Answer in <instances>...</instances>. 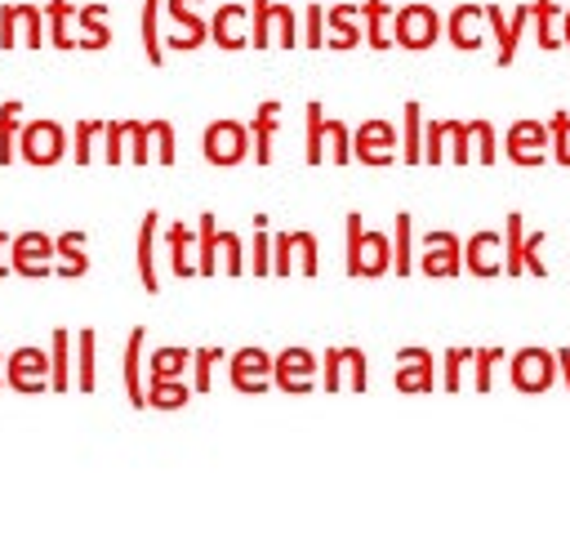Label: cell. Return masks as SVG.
I'll list each match as a JSON object with an SVG mask.
<instances>
[{"label":"cell","instance_id":"6da1fadb","mask_svg":"<svg viewBox=\"0 0 570 535\" xmlns=\"http://www.w3.org/2000/svg\"><path fill=\"white\" fill-rule=\"evenodd\" d=\"M392 268V246L379 232L362 228V215H347V273L352 277H384Z\"/></svg>","mask_w":570,"mask_h":535},{"label":"cell","instance_id":"7a4b0ae2","mask_svg":"<svg viewBox=\"0 0 570 535\" xmlns=\"http://www.w3.org/2000/svg\"><path fill=\"white\" fill-rule=\"evenodd\" d=\"M250 134H246V125L241 121H214L209 129H205V161L209 166H237V161H246L250 157Z\"/></svg>","mask_w":570,"mask_h":535},{"label":"cell","instance_id":"3957f363","mask_svg":"<svg viewBox=\"0 0 570 535\" xmlns=\"http://www.w3.org/2000/svg\"><path fill=\"white\" fill-rule=\"evenodd\" d=\"M19 148H23V161H32V166H54V161L67 152V139H62L58 121H32V125H23Z\"/></svg>","mask_w":570,"mask_h":535},{"label":"cell","instance_id":"277c9868","mask_svg":"<svg viewBox=\"0 0 570 535\" xmlns=\"http://www.w3.org/2000/svg\"><path fill=\"white\" fill-rule=\"evenodd\" d=\"M397 148V129L388 121H366L362 129L352 134V157L366 161V166H388Z\"/></svg>","mask_w":570,"mask_h":535},{"label":"cell","instance_id":"5b68a950","mask_svg":"<svg viewBox=\"0 0 570 535\" xmlns=\"http://www.w3.org/2000/svg\"><path fill=\"white\" fill-rule=\"evenodd\" d=\"M509 157H513L517 166H544V157H548V125H539V121H517V125L509 129Z\"/></svg>","mask_w":570,"mask_h":535},{"label":"cell","instance_id":"8992f818","mask_svg":"<svg viewBox=\"0 0 570 535\" xmlns=\"http://www.w3.org/2000/svg\"><path fill=\"white\" fill-rule=\"evenodd\" d=\"M552 371H557V357L544 353V349H522L513 357V384L522 392H544L552 384Z\"/></svg>","mask_w":570,"mask_h":535},{"label":"cell","instance_id":"52a82bcc","mask_svg":"<svg viewBox=\"0 0 570 535\" xmlns=\"http://www.w3.org/2000/svg\"><path fill=\"white\" fill-rule=\"evenodd\" d=\"M312 371H317V357L308 349H285L276 362H272V379L285 388V392H308L312 388Z\"/></svg>","mask_w":570,"mask_h":535},{"label":"cell","instance_id":"ba28073f","mask_svg":"<svg viewBox=\"0 0 570 535\" xmlns=\"http://www.w3.org/2000/svg\"><path fill=\"white\" fill-rule=\"evenodd\" d=\"M437 41V14L428 5H410L397 14V45L406 49H428Z\"/></svg>","mask_w":570,"mask_h":535},{"label":"cell","instance_id":"9c48e42d","mask_svg":"<svg viewBox=\"0 0 570 535\" xmlns=\"http://www.w3.org/2000/svg\"><path fill=\"white\" fill-rule=\"evenodd\" d=\"M423 246H428V254H423V273L428 277H455L459 268H464L455 232H428Z\"/></svg>","mask_w":570,"mask_h":535},{"label":"cell","instance_id":"30bf717a","mask_svg":"<svg viewBox=\"0 0 570 535\" xmlns=\"http://www.w3.org/2000/svg\"><path fill=\"white\" fill-rule=\"evenodd\" d=\"M49 254H54V241L45 232H23L14 241V273H23V277H49Z\"/></svg>","mask_w":570,"mask_h":535},{"label":"cell","instance_id":"8fae6325","mask_svg":"<svg viewBox=\"0 0 570 535\" xmlns=\"http://www.w3.org/2000/svg\"><path fill=\"white\" fill-rule=\"evenodd\" d=\"M544 246V237H531V241H522V215H509V273L517 277V273H539V277H548V268H544V259H535V250Z\"/></svg>","mask_w":570,"mask_h":535},{"label":"cell","instance_id":"7c38bea8","mask_svg":"<svg viewBox=\"0 0 570 535\" xmlns=\"http://www.w3.org/2000/svg\"><path fill=\"white\" fill-rule=\"evenodd\" d=\"M5 366H10V375H5L10 388H19V392H45V379H41V375H45L49 357H45L41 349H19Z\"/></svg>","mask_w":570,"mask_h":535},{"label":"cell","instance_id":"4fadbf2b","mask_svg":"<svg viewBox=\"0 0 570 535\" xmlns=\"http://www.w3.org/2000/svg\"><path fill=\"white\" fill-rule=\"evenodd\" d=\"M267 375H272V357L263 349H241L232 357V384L241 392H263L267 388Z\"/></svg>","mask_w":570,"mask_h":535},{"label":"cell","instance_id":"5bb4252c","mask_svg":"<svg viewBox=\"0 0 570 535\" xmlns=\"http://www.w3.org/2000/svg\"><path fill=\"white\" fill-rule=\"evenodd\" d=\"M401 371H397V388L401 392H428L433 388V357H428L423 349H414V353H401Z\"/></svg>","mask_w":570,"mask_h":535},{"label":"cell","instance_id":"9a60e30c","mask_svg":"<svg viewBox=\"0 0 570 535\" xmlns=\"http://www.w3.org/2000/svg\"><path fill=\"white\" fill-rule=\"evenodd\" d=\"M157 210L142 215V228H138V277H142V291L157 295L161 282H157V268H152V237H157Z\"/></svg>","mask_w":570,"mask_h":535},{"label":"cell","instance_id":"2e32d148","mask_svg":"<svg viewBox=\"0 0 570 535\" xmlns=\"http://www.w3.org/2000/svg\"><path fill=\"white\" fill-rule=\"evenodd\" d=\"M138 366H142V326L129 330V344H125V392H129V407H148V392L138 384Z\"/></svg>","mask_w":570,"mask_h":535},{"label":"cell","instance_id":"e0dca14e","mask_svg":"<svg viewBox=\"0 0 570 535\" xmlns=\"http://www.w3.org/2000/svg\"><path fill=\"white\" fill-rule=\"evenodd\" d=\"M19 125H23V103L19 99L0 103V166H10L19 157Z\"/></svg>","mask_w":570,"mask_h":535},{"label":"cell","instance_id":"ac0fdd59","mask_svg":"<svg viewBox=\"0 0 570 535\" xmlns=\"http://www.w3.org/2000/svg\"><path fill=\"white\" fill-rule=\"evenodd\" d=\"M526 14H531V10H522L517 23H504V14H499L494 5L486 10L490 27H494V36H499V67H509V62H513V54H517V36H522V27H526Z\"/></svg>","mask_w":570,"mask_h":535},{"label":"cell","instance_id":"d6986e66","mask_svg":"<svg viewBox=\"0 0 570 535\" xmlns=\"http://www.w3.org/2000/svg\"><path fill=\"white\" fill-rule=\"evenodd\" d=\"M490 250H499V237H494V232H477V237L468 241V250H464V254H468V268H472L477 277H494V273H499V263L490 259Z\"/></svg>","mask_w":570,"mask_h":535},{"label":"cell","instance_id":"ffe728a7","mask_svg":"<svg viewBox=\"0 0 570 535\" xmlns=\"http://www.w3.org/2000/svg\"><path fill=\"white\" fill-rule=\"evenodd\" d=\"M276 103H259V112H254V157H259V166H267L272 161V129H276Z\"/></svg>","mask_w":570,"mask_h":535},{"label":"cell","instance_id":"44dd1931","mask_svg":"<svg viewBox=\"0 0 570 535\" xmlns=\"http://www.w3.org/2000/svg\"><path fill=\"white\" fill-rule=\"evenodd\" d=\"M54 250H58V254H67V263L58 268L62 277H81L86 268H90V259L81 254V250H86V232H67V237H62V241H58Z\"/></svg>","mask_w":570,"mask_h":535},{"label":"cell","instance_id":"7402d4cb","mask_svg":"<svg viewBox=\"0 0 570 535\" xmlns=\"http://www.w3.org/2000/svg\"><path fill=\"white\" fill-rule=\"evenodd\" d=\"M148 401H152V407H161V411H179V407H187V388L174 384V379H152Z\"/></svg>","mask_w":570,"mask_h":535},{"label":"cell","instance_id":"603a6c76","mask_svg":"<svg viewBox=\"0 0 570 535\" xmlns=\"http://www.w3.org/2000/svg\"><path fill=\"white\" fill-rule=\"evenodd\" d=\"M326 161V116L321 103H308V166Z\"/></svg>","mask_w":570,"mask_h":535},{"label":"cell","instance_id":"cb8c5ba5","mask_svg":"<svg viewBox=\"0 0 570 535\" xmlns=\"http://www.w3.org/2000/svg\"><path fill=\"white\" fill-rule=\"evenodd\" d=\"M67 344H71V334L58 326V330H54V353H49V371H54L49 384H54V392H62V388L71 384V375H67V366H71V362H67Z\"/></svg>","mask_w":570,"mask_h":535},{"label":"cell","instance_id":"d4e9b609","mask_svg":"<svg viewBox=\"0 0 570 535\" xmlns=\"http://www.w3.org/2000/svg\"><path fill=\"white\" fill-rule=\"evenodd\" d=\"M219 224H214V215H201V273L209 277L214 268H219Z\"/></svg>","mask_w":570,"mask_h":535},{"label":"cell","instance_id":"484cf974","mask_svg":"<svg viewBox=\"0 0 570 535\" xmlns=\"http://www.w3.org/2000/svg\"><path fill=\"white\" fill-rule=\"evenodd\" d=\"M187 349H161V353H152V379H174L183 366H187Z\"/></svg>","mask_w":570,"mask_h":535},{"label":"cell","instance_id":"4316f807","mask_svg":"<svg viewBox=\"0 0 570 535\" xmlns=\"http://www.w3.org/2000/svg\"><path fill=\"white\" fill-rule=\"evenodd\" d=\"M406 166L423 161V144H419V103H406Z\"/></svg>","mask_w":570,"mask_h":535},{"label":"cell","instance_id":"83f0119b","mask_svg":"<svg viewBox=\"0 0 570 535\" xmlns=\"http://www.w3.org/2000/svg\"><path fill=\"white\" fill-rule=\"evenodd\" d=\"M187 246H192V232L187 228H170V259H174V273L179 277H192L196 268L187 263Z\"/></svg>","mask_w":570,"mask_h":535},{"label":"cell","instance_id":"f1b7e54d","mask_svg":"<svg viewBox=\"0 0 570 535\" xmlns=\"http://www.w3.org/2000/svg\"><path fill=\"white\" fill-rule=\"evenodd\" d=\"M237 19H241V10H232V5H228V10L219 14V19H214V45H224V49H237V45H250V41H241V36L232 32V23H237Z\"/></svg>","mask_w":570,"mask_h":535},{"label":"cell","instance_id":"f546056e","mask_svg":"<svg viewBox=\"0 0 570 535\" xmlns=\"http://www.w3.org/2000/svg\"><path fill=\"white\" fill-rule=\"evenodd\" d=\"M531 14H535V23H539V45H544V49H557V45H561V41L552 36V14H557V5H552V0H535Z\"/></svg>","mask_w":570,"mask_h":535},{"label":"cell","instance_id":"4dcf8cb0","mask_svg":"<svg viewBox=\"0 0 570 535\" xmlns=\"http://www.w3.org/2000/svg\"><path fill=\"white\" fill-rule=\"evenodd\" d=\"M548 134H552V157L561 161V166H570V116L566 112H557L552 121H548Z\"/></svg>","mask_w":570,"mask_h":535},{"label":"cell","instance_id":"1f68e13d","mask_svg":"<svg viewBox=\"0 0 570 535\" xmlns=\"http://www.w3.org/2000/svg\"><path fill=\"white\" fill-rule=\"evenodd\" d=\"M392 268L406 277L410 273V215H397V246H392Z\"/></svg>","mask_w":570,"mask_h":535},{"label":"cell","instance_id":"d6a6232c","mask_svg":"<svg viewBox=\"0 0 570 535\" xmlns=\"http://www.w3.org/2000/svg\"><path fill=\"white\" fill-rule=\"evenodd\" d=\"M157 5L161 0H148V14H142V45H148V58L161 62V36H157Z\"/></svg>","mask_w":570,"mask_h":535},{"label":"cell","instance_id":"836d02e7","mask_svg":"<svg viewBox=\"0 0 570 535\" xmlns=\"http://www.w3.org/2000/svg\"><path fill=\"white\" fill-rule=\"evenodd\" d=\"M125 134H129V139H134V161L142 166V161H148L152 152H148V144H152V125H142V121H125Z\"/></svg>","mask_w":570,"mask_h":535},{"label":"cell","instance_id":"e575fe53","mask_svg":"<svg viewBox=\"0 0 570 535\" xmlns=\"http://www.w3.org/2000/svg\"><path fill=\"white\" fill-rule=\"evenodd\" d=\"M366 14H371V36H366V41H371L375 49H388V45H392V41L384 36V14H388V5H384V0H366Z\"/></svg>","mask_w":570,"mask_h":535},{"label":"cell","instance_id":"d590c367","mask_svg":"<svg viewBox=\"0 0 570 535\" xmlns=\"http://www.w3.org/2000/svg\"><path fill=\"white\" fill-rule=\"evenodd\" d=\"M49 23H54V32H49V45H58V49H71V36L62 32V23H67V0H49Z\"/></svg>","mask_w":570,"mask_h":535},{"label":"cell","instance_id":"8d00e7d4","mask_svg":"<svg viewBox=\"0 0 570 535\" xmlns=\"http://www.w3.org/2000/svg\"><path fill=\"white\" fill-rule=\"evenodd\" d=\"M81 388L94 392V330H81Z\"/></svg>","mask_w":570,"mask_h":535},{"label":"cell","instance_id":"74e56055","mask_svg":"<svg viewBox=\"0 0 570 535\" xmlns=\"http://www.w3.org/2000/svg\"><path fill=\"white\" fill-rule=\"evenodd\" d=\"M254 228H259V232H254V273L263 277V273H272V263H267V219L259 215Z\"/></svg>","mask_w":570,"mask_h":535},{"label":"cell","instance_id":"f35d334b","mask_svg":"<svg viewBox=\"0 0 570 535\" xmlns=\"http://www.w3.org/2000/svg\"><path fill=\"white\" fill-rule=\"evenodd\" d=\"M94 129H103V125H99V121H81V125H77V148H71V157H77L81 166L90 161V144H94Z\"/></svg>","mask_w":570,"mask_h":535},{"label":"cell","instance_id":"ab89813d","mask_svg":"<svg viewBox=\"0 0 570 535\" xmlns=\"http://www.w3.org/2000/svg\"><path fill=\"white\" fill-rule=\"evenodd\" d=\"M442 144H446V125L442 121H433V125H428V144H423V161H442Z\"/></svg>","mask_w":570,"mask_h":535},{"label":"cell","instance_id":"60d3db41","mask_svg":"<svg viewBox=\"0 0 570 535\" xmlns=\"http://www.w3.org/2000/svg\"><path fill=\"white\" fill-rule=\"evenodd\" d=\"M125 157V121H112L107 125V161L116 166Z\"/></svg>","mask_w":570,"mask_h":535},{"label":"cell","instance_id":"b9f144b4","mask_svg":"<svg viewBox=\"0 0 570 535\" xmlns=\"http://www.w3.org/2000/svg\"><path fill=\"white\" fill-rule=\"evenodd\" d=\"M209 362H219V349H201L196 353V388L209 392Z\"/></svg>","mask_w":570,"mask_h":535},{"label":"cell","instance_id":"7bdbcfd3","mask_svg":"<svg viewBox=\"0 0 570 535\" xmlns=\"http://www.w3.org/2000/svg\"><path fill=\"white\" fill-rule=\"evenodd\" d=\"M472 134L481 139V161L490 166V161H494V129H490L486 121H472Z\"/></svg>","mask_w":570,"mask_h":535},{"label":"cell","instance_id":"ee69618b","mask_svg":"<svg viewBox=\"0 0 570 535\" xmlns=\"http://www.w3.org/2000/svg\"><path fill=\"white\" fill-rule=\"evenodd\" d=\"M472 362H477V388L486 392V388H490V366L499 362V349H490V353H477Z\"/></svg>","mask_w":570,"mask_h":535},{"label":"cell","instance_id":"f6af8a7d","mask_svg":"<svg viewBox=\"0 0 570 535\" xmlns=\"http://www.w3.org/2000/svg\"><path fill=\"white\" fill-rule=\"evenodd\" d=\"M157 139H161V148H157V157L170 166L174 161V129L166 125V121H157Z\"/></svg>","mask_w":570,"mask_h":535},{"label":"cell","instance_id":"bcb514c9","mask_svg":"<svg viewBox=\"0 0 570 535\" xmlns=\"http://www.w3.org/2000/svg\"><path fill=\"white\" fill-rule=\"evenodd\" d=\"M339 366H343V349H330L326 353V388L339 392Z\"/></svg>","mask_w":570,"mask_h":535},{"label":"cell","instance_id":"7dc6e473","mask_svg":"<svg viewBox=\"0 0 570 535\" xmlns=\"http://www.w3.org/2000/svg\"><path fill=\"white\" fill-rule=\"evenodd\" d=\"M254 5H259V23H254V41H250V45H272V41H267V19H272V5H267V0H254Z\"/></svg>","mask_w":570,"mask_h":535},{"label":"cell","instance_id":"c3c4849f","mask_svg":"<svg viewBox=\"0 0 570 535\" xmlns=\"http://www.w3.org/2000/svg\"><path fill=\"white\" fill-rule=\"evenodd\" d=\"M464 357H468V353H464V349H455V353H451V357H446V388H451V392H455V388H459V362H464Z\"/></svg>","mask_w":570,"mask_h":535},{"label":"cell","instance_id":"681fc988","mask_svg":"<svg viewBox=\"0 0 570 535\" xmlns=\"http://www.w3.org/2000/svg\"><path fill=\"white\" fill-rule=\"evenodd\" d=\"M0 246H5V228H0ZM10 273V268H5V259H0V277H5Z\"/></svg>","mask_w":570,"mask_h":535},{"label":"cell","instance_id":"f907efd6","mask_svg":"<svg viewBox=\"0 0 570 535\" xmlns=\"http://www.w3.org/2000/svg\"><path fill=\"white\" fill-rule=\"evenodd\" d=\"M561 45H570V19H566V41H561Z\"/></svg>","mask_w":570,"mask_h":535}]
</instances>
